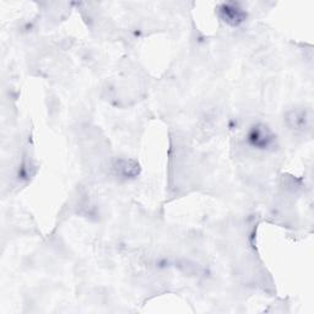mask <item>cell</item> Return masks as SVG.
<instances>
[{
  "label": "cell",
  "mask_w": 314,
  "mask_h": 314,
  "mask_svg": "<svg viewBox=\"0 0 314 314\" xmlns=\"http://www.w3.org/2000/svg\"><path fill=\"white\" fill-rule=\"evenodd\" d=\"M250 139L254 141L255 145L260 146H268L271 141V135H270V131L266 129V126H259V128L254 129L253 134L250 135Z\"/></svg>",
  "instance_id": "obj_1"
}]
</instances>
